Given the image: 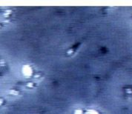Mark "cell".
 Returning <instances> with one entry per match:
<instances>
[{
  "instance_id": "cell-7",
  "label": "cell",
  "mask_w": 132,
  "mask_h": 114,
  "mask_svg": "<svg viewBox=\"0 0 132 114\" xmlns=\"http://www.w3.org/2000/svg\"><path fill=\"white\" fill-rule=\"evenodd\" d=\"M74 114H87V111L81 108H78L74 111Z\"/></svg>"
},
{
  "instance_id": "cell-1",
  "label": "cell",
  "mask_w": 132,
  "mask_h": 114,
  "mask_svg": "<svg viewBox=\"0 0 132 114\" xmlns=\"http://www.w3.org/2000/svg\"><path fill=\"white\" fill-rule=\"evenodd\" d=\"M22 71L23 75L27 78L32 77L34 75V70L31 64H25L22 68Z\"/></svg>"
},
{
  "instance_id": "cell-6",
  "label": "cell",
  "mask_w": 132,
  "mask_h": 114,
  "mask_svg": "<svg viewBox=\"0 0 132 114\" xmlns=\"http://www.w3.org/2000/svg\"><path fill=\"white\" fill-rule=\"evenodd\" d=\"M12 14H13V10L10 9H6L3 12V16L5 18H10L12 16Z\"/></svg>"
},
{
  "instance_id": "cell-9",
  "label": "cell",
  "mask_w": 132,
  "mask_h": 114,
  "mask_svg": "<svg viewBox=\"0 0 132 114\" xmlns=\"http://www.w3.org/2000/svg\"><path fill=\"white\" fill-rule=\"evenodd\" d=\"M4 99H1V105H4Z\"/></svg>"
},
{
  "instance_id": "cell-5",
  "label": "cell",
  "mask_w": 132,
  "mask_h": 114,
  "mask_svg": "<svg viewBox=\"0 0 132 114\" xmlns=\"http://www.w3.org/2000/svg\"><path fill=\"white\" fill-rule=\"evenodd\" d=\"M33 78H34L35 80H37V81H40L42 80L43 78H44V73L41 71L40 72H36L34 73V76H33Z\"/></svg>"
},
{
  "instance_id": "cell-8",
  "label": "cell",
  "mask_w": 132,
  "mask_h": 114,
  "mask_svg": "<svg viewBox=\"0 0 132 114\" xmlns=\"http://www.w3.org/2000/svg\"><path fill=\"white\" fill-rule=\"evenodd\" d=\"M87 114H102V113H100L96 110H87Z\"/></svg>"
},
{
  "instance_id": "cell-3",
  "label": "cell",
  "mask_w": 132,
  "mask_h": 114,
  "mask_svg": "<svg viewBox=\"0 0 132 114\" xmlns=\"http://www.w3.org/2000/svg\"><path fill=\"white\" fill-rule=\"evenodd\" d=\"M8 93H10V95H11V96H19L21 94V90L19 89H18V88H10L8 90Z\"/></svg>"
},
{
  "instance_id": "cell-4",
  "label": "cell",
  "mask_w": 132,
  "mask_h": 114,
  "mask_svg": "<svg viewBox=\"0 0 132 114\" xmlns=\"http://www.w3.org/2000/svg\"><path fill=\"white\" fill-rule=\"evenodd\" d=\"M25 87L27 89H35L37 87V83L36 81H28L25 84Z\"/></svg>"
},
{
  "instance_id": "cell-2",
  "label": "cell",
  "mask_w": 132,
  "mask_h": 114,
  "mask_svg": "<svg viewBox=\"0 0 132 114\" xmlns=\"http://www.w3.org/2000/svg\"><path fill=\"white\" fill-rule=\"evenodd\" d=\"M79 46H80V44L79 43H77V44H76L75 45L70 47L68 50L66 51V56H68V57L73 56L74 54L76 53V51H77V49L79 47Z\"/></svg>"
}]
</instances>
